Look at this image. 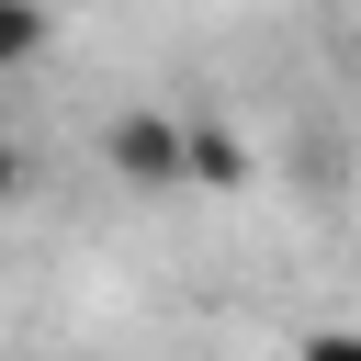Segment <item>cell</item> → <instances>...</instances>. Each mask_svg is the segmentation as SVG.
I'll return each mask as SVG.
<instances>
[{
    "label": "cell",
    "instance_id": "7a4b0ae2",
    "mask_svg": "<svg viewBox=\"0 0 361 361\" xmlns=\"http://www.w3.org/2000/svg\"><path fill=\"white\" fill-rule=\"evenodd\" d=\"M237 180H248V147L226 124H192V192H237Z\"/></svg>",
    "mask_w": 361,
    "mask_h": 361
},
{
    "label": "cell",
    "instance_id": "277c9868",
    "mask_svg": "<svg viewBox=\"0 0 361 361\" xmlns=\"http://www.w3.org/2000/svg\"><path fill=\"white\" fill-rule=\"evenodd\" d=\"M293 361H361V327H316V338H305Z\"/></svg>",
    "mask_w": 361,
    "mask_h": 361
},
{
    "label": "cell",
    "instance_id": "3957f363",
    "mask_svg": "<svg viewBox=\"0 0 361 361\" xmlns=\"http://www.w3.org/2000/svg\"><path fill=\"white\" fill-rule=\"evenodd\" d=\"M45 56V0H11L0 11V68H34Z\"/></svg>",
    "mask_w": 361,
    "mask_h": 361
},
{
    "label": "cell",
    "instance_id": "6da1fadb",
    "mask_svg": "<svg viewBox=\"0 0 361 361\" xmlns=\"http://www.w3.org/2000/svg\"><path fill=\"white\" fill-rule=\"evenodd\" d=\"M102 169H113L124 192H180V180H192V124L135 102V113H113V124H102Z\"/></svg>",
    "mask_w": 361,
    "mask_h": 361
},
{
    "label": "cell",
    "instance_id": "5b68a950",
    "mask_svg": "<svg viewBox=\"0 0 361 361\" xmlns=\"http://www.w3.org/2000/svg\"><path fill=\"white\" fill-rule=\"evenodd\" d=\"M350 68H361V34H350Z\"/></svg>",
    "mask_w": 361,
    "mask_h": 361
}]
</instances>
